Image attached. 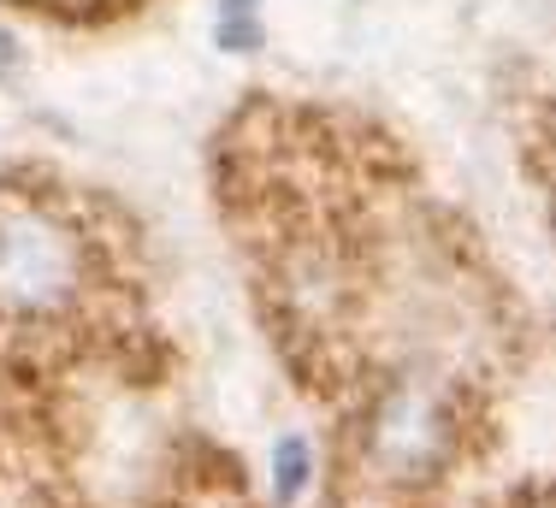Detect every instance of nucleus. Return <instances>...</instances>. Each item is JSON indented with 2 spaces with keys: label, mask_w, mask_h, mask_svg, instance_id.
Wrapping results in <instances>:
<instances>
[{
  "label": "nucleus",
  "mask_w": 556,
  "mask_h": 508,
  "mask_svg": "<svg viewBox=\"0 0 556 508\" xmlns=\"http://www.w3.org/2000/svg\"><path fill=\"white\" fill-rule=\"evenodd\" d=\"M261 18H255V0H219V48L225 53H255L261 48Z\"/></svg>",
  "instance_id": "4"
},
{
  "label": "nucleus",
  "mask_w": 556,
  "mask_h": 508,
  "mask_svg": "<svg viewBox=\"0 0 556 508\" xmlns=\"http://www.w3.org/2000/svg\"><path fill=\"white\" fill-rule=\"evenodd\" d=\"M355 444H362V473H374V485L391 491L432 485L462 456L456 396L427 372H396L391 384H379L367 396Z\"/></svg>",
  "instance_id": "2"
},
{
  "label": "nucleus",
  "mask_w": 556,
  "mask_h": 508,
  "mask_svg": "<svg viewBox=\"0 0 556 508\" xmlns=\"http://www.w3.org/2000/svg\"><path fill=\"white\" fill-rule=\"evenodd\" d=\"M89 290V237L42 195H0V319L48 326Z\"/></svg>",
  "instance_id": "1"
},
{
  "label": "nucleus",
  "mask_w": 556,
  "mask_h": 508,
  "mask_svg": "<svg viewBox=\"0 0 556 508\" xmlns=\"http://www.w3.org/2000/svg\"><path fill=\"white\" fill-rule=\"evenodd\" d=\"M308 485H314V444H308V432H285L273 444V456H267L273 508H296L302 497H308Z\"/></svg>",
  "instance_id": "3"
}]
</instances>
